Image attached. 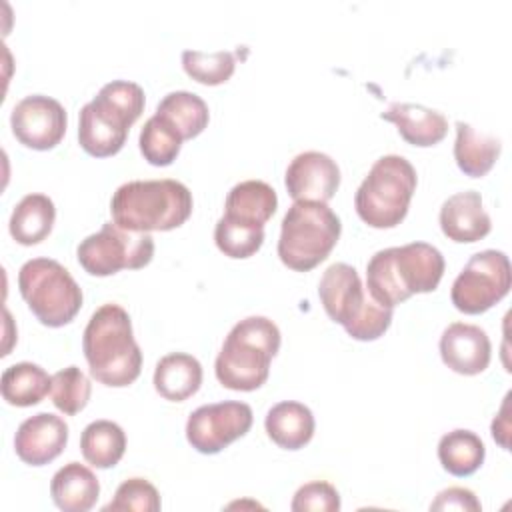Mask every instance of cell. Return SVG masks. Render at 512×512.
<instances>
[{
	"label": "cell",
	"mask_w": 512,
	"mask_h": 512,
	"mask_svg": "<svg viewBox=\"0 0 512 512\" xmlns=\"http://www.w3.org/2000/svg\"><path fill=\"white\" fill-rule=\"evenodd\" d=\"M446 262L442 252L428 242H410L378 250L366 264L370 296L394 308L412 294L436 290Z\"/></svg>",
	"instance_id": "cell-1"
},
{
	"label": "cell",
	"mask_w": 512,
	"mask_h": 512,
	"mask_svg": "<svg viewBox=\"0 0 512 512\" xmlns=\"http://www.w3.org/2000/svg\"><path fill=\"white\" fill-rule=\"evenodd\" d=\"M82 350L92 378L104 386L122 388L140 376L142 350L134 338L132 320L120 304H102L90 316Z\"/></svg>",
	"instance_id": "cell-2"
},
{
	"label": "cell",
	"mask_w": 512,
	"mask_h": 512,
	"mask_svg": "<svg viewBox=\"0 0 512 512\" xmlns=\"http://www.w3.org/2000/svg\"><path fill=\"white\" fill-rule=\"evenodd\" d=\"M192 204V192L178 180H132L112 194L110 214L124 230L164 232L182 226L192 214Z\"/></svg>",
	"instance_id": "cell-3"
},
{
	"label": "cell",
	"mask_w": 512,
	"mask_h": 512,
	"mask_svg": "<svg viewBox=\"0 0 512 512\" xmlns=\"http://www.w3.org/2000/svg\"><path fill=\"white\" fill-rule=\"evenodd\" d=\"M146 96L140 84L112 80L82 106L78 142L90 156L106 158L122 150L130 126L144 112Z\"/></svg>",
	"instance_id": "cell-4"
},
{
	"label": "cell",
	"mask_w": 512,
	"mask_h": 512,
	"mask_svg": "<svg viewBox=\"0 0 512 512\" xmlns=\"http://www.w3.org/2000/svg\"><path fill=\"white\" fill-rule=\"evenodd\" d=\"M278 348L280 330L270 318L248 316L236 322L216 356L218 382L238 392L260 388L270 374V362Z\"/></svg>",
	"instance_id": "cell-5"
},
{
	"label": "cell",
	"mask_w": 512,
	"mask_h": 512,
	"mask_svg": "<svg viewBox=\"0 0 512 512\" xmlns=\"http://www.w3.org/2000/svg\"><path fill=\"white\" fill-rule=\"evenodd\" d=\"M318 296L326 314L354 340H376L390 328L392 308L376 302L364 290L356 268L346 262H334L324 270Z\"/></svg>",
	"instance_id": "cell-6"
},
{
	"label": "cell",
	"mask_w": 512,
	"mask_h": 512,
	"mask_svg": "<svg viewBox=\"0 0 512 512\" xmlns=\"http://www.w3.org/2000/svg\"><path fill=\"white\" fill-rule=\"evenodd\" d=\"M340 232V218L326 202L294 200L282 218L278 256L290 270L308 272L328 258Z\"/></svg>",
	"instance_id": "cell-7"
},
{
	"label": "cell",
	"mask_w": 512,
	"mask_h": 512,
	"mask_svg": "<svg viewBox=\"0 0 512 512\" xmlns=\"http://www.w3.org/2000/svg\"><path fill=\"white\" fill-rule=\"evenodd\" d=\"M416 182V170L404 156H380L354 196L360 220L372 228L398 226L408 214Z\"/></svg>",
	"instance_id": "cell-8"
},
{
	"label": "cell",
	"mask_w": 512,
	"mask_h": 512,
	"mask_svg": "<svg viewBox=\"0 0 512 512\" xmlns=\"http://www.w3.org/2000/svg\"><path fill=\"white\" fill-rule=\"evenodd\" d=\"M18 288L44 326L60 328L80 312L82 290L58 260L32 258L24 262L18 270Z\"/></svg>",
	"instance_id": "cell-9"
},
{
	"label": "cell",
	"mask_w": 512,
	"mask_h": 512,
	"mask_svg": "<svg viewBox=\"0 0 512 512\" xmlns=\"http://www.w3.org/2000/svg\"><path fill=\"white\" fill-rule=\"evenodd\" d=\"M154 256V238L150 232H130L114 222L86 236L78 248V264L92 276H112L120 270L144 268Z\"/></svg>",
	"instance_id": "cell-10"
},
{
	"label": "cell",
	"mask_w": 512,
	"mask_h": 512,
	"mask_svg": "<svg viewBox=\"0 0 512 512\" xmlns=\"http://www.w3.org/2000/svg\"><path fill=\"white\" fill-rule=\"evenodd\" d=\"M512 286L510 260L502 250H482L470 256L452 282L450 298L464 314H482L500 302Z\"/></svg>",
	"instance_id": "cell-11"
},
{
	"label": "cell",
	"mask_w": 512,
	"mask_h": 512,
	"mask_svg": "<svg viewBox=\"0 0 512 512\" xmlns=\"http://www.w3.org/2000/svg\"><path fill=\"white\" fill-rule=\"evenodd\" d=\"M252 408L246 402L224 400L196 408L186 422V438L200 454H218L242 438L252 426Z\"/></svg>",
	"instance_id": "cell-12"
},
{
	"label": "cell",
	"mask_w": 512,
	"mask_h": 512,
	"mask_svg": "<svg viewBox=\"0 0 512 512\" xmlns=\"http://www.w3.org/2000/svg\"><path fill=\"white\" fill-rule=\"evenodd\" d=\"M68 116L64 106L44 94L24 96L10 114L16 140L32 150H50L66 134Z\"/></svg>",
	"instance_id": "cell-13"
},
{
	"label": "cell",
	"mask_w": 512,
	"mask_h": 512,
	"mask_svg": "<svg viewBox=\"0 0 512 512\" xmlns=\"http://www.w3.org/2000/svg\"><path fill=\"white\" fill-rule=\"evenodd\" d=\"M284 184L294 200L328 202L340 186V168L324 152H300L288 164Z\"/></svg>",
	"instance_id": "cell-14"
},
{
	"label": "cell",
	"mask_w": 512,
	"mask_h": 512,
	"mask_svg": "<svg viewBox=\"0 0 512 512\" xmlns=\"http://www.w3.org/2000/svg\"><path fill=\"white\" fill-rule=\"evenodd\" d=\"M68 442V424L64 418L38 412L26 418L14 436V450L18 458L30 466H44L58 458Z\"/></svg>",
	"instance_id": "cell-15"
},
{
	"label": "cell",
	"mask_w": 512,
	"mask_h": 512,
	"mask_svg": "<svg viewBox=\"0 0 512 512\" xmlns=\"http://www.w3.org/2000/svg\"><path fill=\"white\" fill-rule=\"evenodd\" d=\"M440 356L450 370L474 376L488 368L492 344L480 326L452 322L440 336Z\"/></svg>",
	"instance_id": "cell-16"
},
{
	"label": "cell",
	"mask_w": 512,
	"mask_h": 512,
	"mask_svg": "<svg viewBox=\"0 0 512 512\" xmlns=\"http://www.w3.org/2000/svg\"><path fill=\"white\" fill-rule=\"evenodd\" d=\"M440 228L448 240L478 242L490 228V216L482 206V196L476 190H464L444 200L440 208Z\"/></svg>",
	"instance_id": "cell-17"
},
{
	"label": "cell",
	"mask_w": 512,
	"mask_h": 512,
	"mask_svg": "<svg viewBox=\"0 0 512 512\" xmlns=\"http://www.w3.org/2000/svg\"><path fill=\"white\" fill-rule=\"evenodd\" d=\"M384 120L398 126L400 136L414 146H434L444 140L448 132V120L442 112L426 108L422 104L394 102L380 114Z\"/></svg>",
	"instance_id": "cell-18"
},
{
	"label": "cell",
	"mask_w": 512,
	"mask_h": 512,
	"mask_svg": "<svg viewBox=\"0 0 512 512\" xmlns=\"http://www.w3.org/2000/svg\"><path fill=\"white\" fill-rule=\"evenodd\" d=\"M264 426L268 438L276 446L284 450H298L312 440L316 424L308 406L296 400H284L268 410Z\"/></svg>",
	"instance_id": "cell-19"
},
{
	"label": "cell",
	"mask_w": 512,
	"mask_h": 512,
	"mask_svg": "<svg viewBox=\"0 0 512 512\" xmlns=\"http://www.w3.org/2000/svg\"><path fill=\"white\" fill-rule=\"evenodd\" d=\"M100 494V482L96 474L80 464H64L50 482V496L54 504L64 512H86L90 510Z\"/></svg>",
	"instance_id": "cell-20"
},
{
	"label": "cell",
	"mask_w": 512,
	"mask_h": 512,
	"mask_svg": "<svg viewBox=\"0 0 512 512\" xmlns=\"http://www.w3.org/2000/svg\"><path fill=\"white\" fill-rule=\"evenodd\" d=\"M276 190L264 180H244L230 188L224 204V216L250 224L264 226L276 212Z\"/></svg>",
	"instance_id": "cell-21"
},
{
	"label": "cell",
	"mask_w": 512,
	"mask_h": 512,
	"mask_svg": "<svg viewBox=\"0 0 512 512\" xmlns=\"http://www.w3.org/2000/svg\"><path fill=\"white\" fill-rule=\"evenodd\" d=\"M202 384V364L186 352H172L158 360L154 370L156 392L172 402H182L198 392Z\"/></svg>",
	"instance_id": "cell-22"
},
{
	"label": "cell",
	"mask_w": 512,
	"mask_h": 512,
	"mask_svg": "<svg viewBox=\"0 0 512 512\" xmlns=\"http://www.w3.org/2000/svg\"><path fill=\"white\" fill-rule=\"evenodd\" d=\"M56 220V208L54 202L40 192L26 194L12 210L8 230L10 236L22 244L32 246L42 242L54 226Z\"/></svg>",
	"instance_id": "cell-23"
},
{
	"label": "cell",
	"mask_w": 512,
	"mask_h": 512,
	"mask_svg": "<svg viewBox=\"0 0 512 512\" xmlns=\"http://www.w3.org/2000/svg\"><path fill=\"white\" fill-rule=\"evenodd\" d=\"M500 140L494 136L478 134L468 122H456L454 160L458 168L472 178H480L490 172L500 156Z\"/></svg>",
	"instance_id": "cell-24"
},
{
	"label": "cell",
	"mask_w": 512,
	"mask_h": 512,
	"mask_svg": "<svg viewBox=\"0 0 512 512\" xmlns=\"http://www.w3.org/2000/svg\"><path fill=\"white\" fill-rule=\"evenodd\" d=\"M0 388L8 404L26 408L44 400L52 390V376L34 362H18L2 372Z\"/></svg>",
	"instance_id": "cell-25"
},
{
	"label": "cell",
	"mask_w": 512,
	"mask_h": 512,
	"mask_svg": "<svg viewBox=\"0 0 512 512\" xmlns=\"http://www.w3.org/2000/svg\"><path fill=\"white\" fill-rule=\"evenodd\" d=\"M154 114L164 118L182 136V140L198 136L210 120L208 104L198 94L188 90H176L166 94L158 102Z\"/></svg>",
	"instance_id": "cell-26"
},
{
	"label": "cell",
	"mask_w": 512,
	"mask_h": 512,
	"mask_svg": "<svg viewBox=\"0 0 512 512\" xmlns=\"http://www.w3.org/2000/svg\"><path fill=\"white\" fill-rule=\"evenodd\" d=\"M486 456L484 442L472 430L456 428L444 434L438 442V460L442 468L452 476H470L474 474Z\"/></svg>",
	"instance_id": "cell-27"
},
{
	"label": "cell",
	"mask_w": 512,
	"mask_h": 512,
	"mask_svg": "<svg viewBox=\"0 0 512 512\" xmlns=\"http://www.w3.org/2000/svg\"><path fill=\"white\" fill-rule=\"evenodd\" d=\"M80 450L94 468H112L124 456L126 434L112 420H94L82 430Z\"/></svg>",
	"instance_id": "cell-28"
},
{
	"label": "cell",
	"mask_w": 512,
	"mask_h": 512,
	"mask_svg": "<svg viewBox=\"0 0 512 512\" xmlns=\"http://www.w3.org/2000/svg\"><path fill=\"white\" fill-rule=\"evenodd\" d=\"M140 152L152 166H168L176 160L182 146V136L158 114L150 116L140 130Z\"/></svg>",
	"instance_id": "cell-29"
},
{
	"label": "cell",
	"mask_w": 512,
	"mask_h": 512,
	"mask_svg": "<svg viewBox=\"0 0 512 512\" xmlns=\"http://www.w3.org/2000/svg\"><path fill=\"white\" fill-rule=\"evenodd\" d=\"M214 242L228 258H248L264 242V226H250L222 216L214 226Z\"/></svg>",
	"instance_id": "cell-30"
},
{
	"label": "cell",
	"mask_w": 512,
	"mask_h": 512,
	"mask_svg": "<svg viewBox=\"0 0 512 512\" xmlns=\"http://www.w3.org/2000/svg\"><path fill=\"white\" fill-rule=\"evenodd\" d=\"M182 66L186 74L206 86L224 84L236 68V58L232 52H202V50H184Z\"/></svg>",
	"instance_id": "cell-31"
},
{
	"label": "cell",
	"mask_w": 512,
	"mask_h": 512,
	"mask_svg": "<svg viewBox=\"0 0 512 512\" xmlns=\"http://www.w3.org/2000/svg\"><path fill=\"white\" fill-rule=\"evenodd\" d=\"M52 402L54 406L72 416L84 410V406L90 400L92 384L86 378V374L78 366H66L52 374Z\"/></svg>",
	"instance_id": "cell-32"
},
{
	"label": "cell",
	"mask_w": 512,
	"mask_h": 512,
	"mask_svg": "<svg viewBox=\"0 0 512 512\" xmlns=\"http://www.w3.org/2000/svg\"><path fill=\"white\" fill-rule=\"evenodd\" d=\"M118 510H138V512H158L160 494L154 484L144 478H128L118 488L114 498L104 506V512Z\"/></svg>",
	"instance_id": "cell-33"
},
{
	"label": "cell",
	"mask_w": 512,
	"mask_h": 512,
	"mask_svg": "<svg viewBox=\"0 0 512 512\" xmlns=\"http://www.w3.org/2000/svg\"><path fill=\"white\" fill-rule=\"evenodd\" d=\"M290 508L294 512H336L340 510V494L330 482H308L296 490Z\"/></svg>",
	"instance_id": "cell-34"
},
{
	"label": "cell",
	"mask_w": 512,
	"mask_h": 512,
	"mask_svg": "<svg viewBox=\"0 0 512 512\" xmlns=\"http://www.w3.org/2000/svg\"><path fill=\"white\" fill-rule=\"evenodd\" d=\"M480 500L476 494L462 486H450L434 498L430 510H460V512H480Z\"/></svg>",
	"instance_id": "cell-35"
},
{
	"label": "cell",
	"mask_w": 512,
	"mask_h": 512,
	"mask_svg": "<svg viewBox=\"0 0 512 512\" xmlns=\"http://www.w3.org/2000/svg\"><path fill=\"white\" fill-rule=\"evenodd\" d=\"M508 400H510V394H506L504 402H502V408H500V414L494 418L492 422V436L494 440L504 448L508 450V434H510V424H508Z\"/></svg>",
	"instance_id": "cell-36"
}]
</instances>
